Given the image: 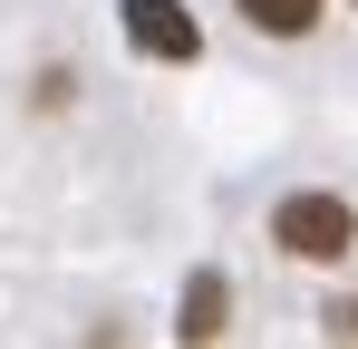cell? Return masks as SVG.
Returning a JSON list of instances; mask_svg holds the SVG:
<instances>
[{
	"label": "cell",
	"instance_id": "6",
	"mask_svg": "<svg viewBox=\"0 0 358 349\" xmlns=\"http://www.w3.org/2000/svg\"><path fill=\"white\" fill-rule=\"evenodd\" d=\"M349 10H358V0H349Z\"/></svg>",
	"mask_w": 358,
	"mask_h": 349
},
{
	"label": "cell",
	"instance_id": "2",
	"mask_svg": "<svg viewBox=\"0 0 358 349\" xmlns=\"http://www.w3.org/2000/svg\"><path fill=\"white\" fill-rule=\"evenodd\" d=\"M126 39H136L145 58H165V68H184V58L203 49V29H194L184 0H126Z\"/></svg>",
	"mask_w": 358,
	"mask_h": 349
},
{
	"label": "cell",
	"instance_id": "5",
	"mask_svg": "<svg viewBox=\"0 0 358 349\" xmlns=\"http://www.w3.org/2000/svg\"><path fill=\"white\" fill-rule=\"evenodd\" d=\"M320 330H329V340H358V301H329V310H320Z\"/></svg>",
	"mask_w": 358,
	"mask_h": 349
},
{
	"label": "cell",
	"instance_id": "1",
	"mask_svg": "<svg viewBox=\"0 0 358 349\" xmlns=\"http://www.w3.org/2000/svg\"><path fill=\"white\" fill-rule=\"evenodd\" d=\"M271 242H281L291 262H349L358 252V214L339 194H281V204H271Z\"/></svg>",
	"mask_w": 358,
	"mask_h": 349
},
{
	"label": "cell",
	"instance_id": "4",
	"mask_svg": "<svg viewBox=\"0 0 358 349\" xmlns=\"http://www.w3.org/2000/svg\"><path fill=\"white\" fill-rule=\"evenodd\" d=\"M233 10L262 39H310V29H320V0H233Z\"/></svg>",
	"mask_w": 358,
	"mask_h": 349
},
{
	"label": "cell",
	"instance_id": "3",
	"mask_svg": "<svg viewBox=\"0 0 358 349\" xmlns=\"http://www.w3.org/2000/svg\"><path fill=\"white\" fill-rule=\"evenodd\" d=\"M223 320H233V282H223V272H194V282H184V340H223Z\"/></svg>",
	"mask_w": 358,
	"mask_h": 349
}]
</instances>
